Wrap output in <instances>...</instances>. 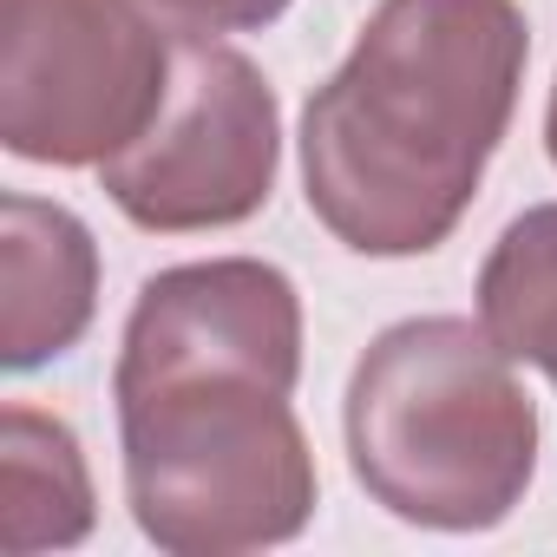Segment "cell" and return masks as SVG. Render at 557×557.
Here are the masks:
<instances>
[{"label":"cell","instance_id":"7","mask_svg":"<svg viewBox=\"0 0 557 557\" xmlns=\"http://www.w3.org/2000/svg\"><path fill=\"white\" fill-rule=\"evenodd\" d=\"M92 531V472L60 413H0V544L14 557L66 550Z\"/></svg>","mask_w":557,"mask_h":557},{"label":"cell","instance_id":"6","mask_svg":"<svg viewBox=\"0 0 557 557\" xmlns=\"http://www.w3.org/2000/svg\"><path fill=\"white\" fill-rule=\"evenodd\" d=\"M99 309V249L92 230L47 203L8 197L0 203V368H47L60 361Z\"/></svg>","mask_w":557,"mask_h":557},{"label":"cell","instance_id":"4","mask_svg":"<svg viewBox=\"0 0 557 557\" xmlns=\"http://www.w3.org/2000/svg\"><path fill=\"white\" fill-rule=\"evenodd\" d=\"M177 27L145 0H0V145L27 164H112L171 92Z\"/></svg>","mask_w":557,"mask_h":557},{"label":"cell","instance_id":"3","mask_svg":"<svg viewBox=\"0 0 557 557\" xmlns=\"http://www.w3.org/2000/svg\"><path fill=\"white\" fill-rule=\"evenodd\" d=\"M348 459L394 518L492 531L531 485L537 413L485 322L420 315L361 355L348 381Z\"/></svg>","mask_w":557,"mask_h":557},{"label":"cell","instance_id":"8","mask_svg":"<svg viewBox=\"0 0 557 557\" xmlns=\"http://www.w3.org/2000/svg\"><path fill=\"white\" fill-rule=\"evenodd\" d=\"M479 322L511 355L557 381V203L505 223L479 269Z\"/></svg>","mask_w":557,"mask_h":557},{"label":"cell","instance_id":"1","mask_svg":"<svg viewBox=\"0 0 557 557\" xmlns=\"http://www.w3.org/2000/svg\"><path fill=\"white\" fill-rule=\"evenodd\" d=\"M302 302L283 269L216 256L138 289L119 348L125 498L177 557L289 544L315 518V459L289 413Z\"/></svg>","mask_w":557,"mask_h":557},{"label":"cell","instance_id":"5","mask_svg":"<svg viewBox=\"0 0 557 557\" xmlns=\"http://www.w3.org/2000/svg\"><path fill=\"white\" fill-rule=\"evenodd\" d=\"M275 92L269 79L216 40L177 34L171 92L138 145L99 164L112 203L138 230H223L262 210L275 184Z\"/></svg>","mask_w":557,"mask_h":557},{"label":"cell","instance_id":"9","mask_svg":"<svg viewBox=\"0 0 557 557\" xmlns=\"http://www.w3.org/2000/svg\"><path fill=\"white\" fill-rule=\"evenodd\" d=\"M145 8L177 34H249L269 27L289 0H145Z\"/></svg>","mask_w":557,"mask_h":557},{"label":"cell","instance_id":"2","mask_svg":"<svg viewBox=\"0 0 557 557\" xmlns=\"http://www.w3.org/2000/svg\"><path fill=\"white\" fill-rule=\"evenodd\" d=\"M518 0H381L302 112L309 210L361 256H426L466 216L524 79Z\"/></svg>","mask_w":557,"mask_h":557},{"label":"cell","instance_id":"10","mask_svg":"<svg viewBox=\"0 0 557 557\" xmlns=\"http://www.w3.org/2000/svg\"><path fill=\"white\" fill-rule=\"evenodd\" d=\"M544 145H550V164H557V86H550V112H544Z\"/></svg>","mask_w":557,"mask_h":557}]
</instances>
